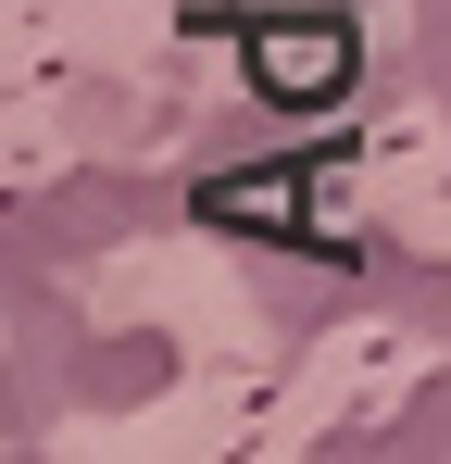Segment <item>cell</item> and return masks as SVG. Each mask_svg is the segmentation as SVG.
Masks as SVG:
<instances>
[{"mask_svg": "<svg viewBox=\"0 0 451 464\" xmlns=\"http://www.w3.org/2000/svg\"><path fill=\"white\" fill-rule=\"evenodd\" d=\"M251 88L289 101V113L339 101V88H351V25H326V13H276V25H251Z\"/></svg>", "mask_w": 451, "mask_h": 464, "instance_id": "1", "label": "cell"}]
</instances>
